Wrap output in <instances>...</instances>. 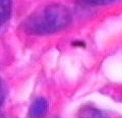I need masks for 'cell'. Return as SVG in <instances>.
Wrapping results in <instances>:
<instances>
[{
	"label": "cell",
	"mask_w": 122,
	"mask_h": 118,
	"mask_svg": "<svg viewBox=\"0 0 122 118\" xmlns=\"http://www.w3.org/2000/svg\"><path fill=\"white\" fill-rule=\"evenodd\" d=\"M71 21V13L62 4H51L29 17L25 31L34 35H50L65 29Z\"/></svg>",
	"instance_id": "1"
},
{
	"label": "cell",
	"mask_w": 122,
	"mask_h": 118,
	"mask_svg": "<svg viewBox=\"0 0 122 118\" xmlns=\"http://www.w3.org/2000/svg\"><path fill=\"white\" fill-rule=\"evenodd\" d=\"M48 110V103L44 98H38L32 103L28 118H43Z\"/></svg>",
	"instance_id": "2"
},
{
	"label": "cell",
	"mask_w": 122,
	"mask_h": 118,
	"mask_svg": "<svg viewBox=\"0 0 122 118\" xmlns=\"http://www.w3.org/2000/svg\"><path fill=\"white\" fill-rule=\"evenodd\" d=\"M77 118H108L106 114L95 107L85 106L79 109Z\"/></svg>",
	"instance_id": "3"
},
{
	"label": "cell",
	"mask_w": 122,
	"mask_h": 118,
	"mask_svg": "<svg viewBox=\"0 0 122 118\" xmlns=\"http://www.w3.org/2000/svg\"><path fill=\"white\" fill-rule=\"evenodd\" d=\"M11 12V0H0V22L9 18Z\"/></svg>",
	"instance_id": "4"
},
{
	"label": "cell",
	"mask_w": 122,
	"mask_h": 118,
	"mask_svg": "<svg viewBox=\"0 0 122 118\" xmlns=\"http://www.w3.org/2000/svg\"><path fill=\"white\" fill-rule=\"evenodd\" d=\"M85 1L86 3H89V4H93V5H105V4L115 2L117 0H85Z\"/></svg>",
	"instance_id": "5"
},
{
	"label": "cell",
	"mask_w": 122,
	"mask_h": 118,
	"mask_svg": "<svg viewBox=\"0 0 122 118\" xmlns=\"http://www.w3.org/2000/svg\"><path fill=\"white\" fill-rule=\"evenodd\" d=\"M4 99H5V90L1 79H0V107L3 104V102H4Z\"/></svg>",
	"instance_id": "6"
}]
</instances>
